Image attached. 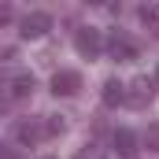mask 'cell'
<instances>
[{
  "label": "cell",
  "mask_w": 159,
  "mask_h": 159,
  "mask_svg": "<svg viewBox=\"0 0 159 159\" xmlns=\"http://www.w3.org/2000/svg\"><path fill=\"white\" fill-rule=\"evenodd\" d=\"M41 159H56V156H41Z\"/></svg>",
  "instance_id": "cell-14"
},
{
  "label": "cell",
  "mask_w": 159,
  "mask_h": 159,
  "mask_svg": "<svg viewBox=\"0 0 159 159\" xmlns=\"http://www.w3.org/2000/svg\"><path fill=\"white\" fill-rule=\"evenodd\" d=\"M156 81H159V70H156Z\"/></svg>",
  "instance_id": "cell-15"
},
{
  "label": "cell",
  "mask_w": 159,
  "mask_h": 159,
  "mask_svg": "<svg viewBox=\"0 0 159 159\" xmlns=\"http://www.w3.org/2000/svg\"><path fill=\"white\" fill-rule=\"evenodd\" d=\"M104 104H107V107L126 104V81H119V78H107V81H104Z\"/></svg>",
  "instance_id": "cell-8"
},
{
  "label": "cell",
  "mask_w": 159,
  "mask_h": 159,
  "mask_svg": "<svg viewBox=\"0 0 159 159\" xmlns=\"http://www.w3.org/2000/svg\"><path fill=\"white\" fill-rule=\"evenodd\" d=\"M115 148H119L122 159H137V141L129 129H115Z\"/></svg>",
  "instance_id": "cell-9"
},
{
  "label": "cell",
  "mask_w": 159,
  "mask_h": 159,
  "mask_svg": "<svg viewBox=\"0 0 159 159\" xmlns=\"http://www.w3.org/2000/svg\"><path fill=\"white\" fill-rule=\"evenodd\" d=\"M152 96H156V78L137 74L133 81H126V104H129V107H148Z\"/></svg>",
  "instance_id": "cell-1"
},
{
  "label": "cell",
  "mask_w": 159,
  "mask_h": 159,
  "mask_svg": "<svg viewBox=\"0 0 159 159\" xmlns=\"http://www.w3.org/2000/svg\"><path fill=\"white\" fill-rule=\"evenodd\" d=\"M34 74L30 70H11L7 78H4V100L7 104H15V100H26L30 93H34Z\"/></svg>",
  "instance_id": "cell-2"
},
{
  "label": "cell",
  "mask_w": 159,
  "mask_h": 159,
  "mask_svg": "<svg viewBox=\"0 0 159 159\" xmlns=\"http://www.w3.org/2000/svg\"><path fill=\"white\" fill-rule=\"evenodd\" d=\"M52 30V15L48 11H30V15H22L19 19V34L26 41H37V37H44Z\"/></svg>",
  "instance_id": "cell-4"
},
{
  "label": "cell",
  "mask_w": 159,
  "mask_h": 159,
  "mask_svg": "<svg viewBox=\"0 0 159 159\" xmlns=\"http://www.w3.org/2000/svg\"><path fill=\"white\" fill-rule=\"evenodd\" d=\"M137 15H141V22H144L152 34H159V4H144Z\"/></svg>",
  "instance_id": "cell-10"
},
{
  "label": "cell",
  "mask_w": 159,
  "mask_h": 159,
  "mask_svg": "<svg viewBox=\"0 0 159 159\" xmlns=\"http://www.w3.org/2000/svg\"><path fill=\"white\" fill-rule=\"evenodd\" d=\"M74 159H104V148H96V144H85V148H78V156Z\"/></svg>",
  "instance_id": "cell-13"
},
{
  "label": "cell",
  "mask_w": 159,
  "mask_h": 159,
  "mask_svg": "<svg viewBox=\"0 0 159 159\" xmlns=\"http://www.w3.org/2000/svg\"><path fill=\"white\" fill-rule=\"evenodd\" d=\"M44 129H48V137H56V133L67 129V119L63 115H44Z\"/></svg>",
  "instance_id": "cell-11"
},
{
  "label": "cell",
  "mask_w": 159,
  "mask_h": 159,
  "mask_svg": "<svg viewBox=\"0 0 159 159\" xmlns=\"http://www.w3.org/2000/svg\"><path fill=\"white\" fill-rule=\"evenodd\" d=\"M74 48L85 59H96L100 52H107V37H100V30H93V26H81L74 34Z\"/></svg>",
  "instance_id": "cell-3"
},
{
  "label": "cell",
  "mask_w": 159,
  "mask_h": 159,
  "mask_svg": "<svg viewBox=\"0 0 159 159\" xmlns=\"http://www.w3.org/2000/svg\"><path fill=\"white\" fill-rule=\"evenodd\" d=\"M81 89V74L78 70H56L52 74V93L56 96H74Z\"/></svg>",
  "instance_id": "cell-7"
},
{
  "label": "cell",
  "mask_w": 159,
  "mask_h": 159,
  "mask_svg": "<svg viewBox=\"0 0 159 159\" xmlns=\"http://www.w3.org/2000/svg\"><path fill=\"white\" fill-rule=\"evenodd\" d=\"M11 137H15L19 144L30 148V144H37V141L48 137V129H44V122H41V119H19L15 126H11Z\"/></svg>",
  "instance_id": "cell-5"
},
{
  "label": "cell",
  "mask_w": 159,
  "mask_h": 159,
  "mask_svg": "<svg viewBox=\"0 0 159 159\" xmlns=\"http://www.w3.org/2000/svg\"><path fill=\"white\" fill-rule=\"evenodd\" d=\"M107 56H111L115 63H133V59H137V44L126 37L122 30H111V34H107Z\"/></svg>",
  "instance_id": "cell-6"
},
{
  "label": "cell",
  "mask_w": 159,
  "mask_h": 159,
  "mask_svg": "<svg viewBox=\"0 0 159 159\" xmlns=\"http://www.w3.org/2000/svg\"><path fill=\"white\" fill-rule=\"evenodd\" d=\"M144 144H148L152 152H159V122H152V126H148V133H144Z\"/></svg>",
  "instance_id": "cell-12"
}]
</instances>
